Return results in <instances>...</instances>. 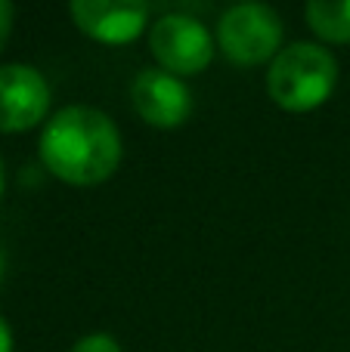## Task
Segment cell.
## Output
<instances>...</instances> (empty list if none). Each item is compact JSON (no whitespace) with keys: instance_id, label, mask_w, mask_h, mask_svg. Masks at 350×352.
<instances>
[{"instance_id":"cell-7","label":"cell","mask_w":350,"mask_h":352,"mask_svg":"<svg viewBox=\"0 0 350 352\" xmlns=\"http://www.w3.org/2000/svg\"><path fill=\"white\" fill-rule=\"evenodd\" d=\"M68 16L93 41L130 43L146 31L149 6L136 0H74Z\"/></svg>"},{"instance_id":"cell-13","label":"cell","mask_w":350,"mask_h":352,"mask_svg":"<svg viewBox=\"0 0 350 352\" xmlns=\"http://www.w3.org/2000/svg\"><path fill=\"white\" fill-rule=\"evenodd\" d=\"M0 192H3V161H0Z\"/></svg>"},{"instance_id":"cell-5","label":"cell","mask_w":350,"mask_h":352,"mask_svg":"<svg viewBox=\"0 0 350 352\" xmlns=\"http://www.w3.org/2000/svg\"><path fill=\"white\" fill-rule=\"evenodd\" d=\"M130 102L136 115L158 130L183 127L192 115V93L177 74L165 68H146L130 84Z\"/></svg>"},{"instance_id":"cell-10","label":"cell","mask_w":350,"mask_h":352,"mask_svg":"<svg viewBox=\"0 0 350 352\" xmlns=\"http://www.w3.org/2000/svg\"><path fill=\"white\" fill-rule=\"evenodd\" d=\"M12 16H16V10H12V3H6V0H0V50H3L6 37H10V31H12Z\"/></svg>"},{"instance_id":"cell-9","label":"cell","mask_w":350,"mask_h":352,"mask_svg":"<svg viewBox=\"0 0 350 352\" xmlns=\"http://www.w3.org/2000/svg\"><path fill=\"white\" fill-rule=\"evenodd\" d=\"M72 352H121V346H118V340L109 334H87L84 340L74 343Z\"/></svg>"},{"instance_id":"cell-11","label":"cell","mask_w":350,"mask_h":352,"mask_svg":"<svg viewBox=\"0 0 350 352\" xmlns=\"http://www.w3.org/2000/svg\"><path fill=\"white\" fill-rule=\"evenodd\" d=\"M0 352H12V331L3 318H0Z\"/></svg>"},{"instance_id":"cell-3","label":"cell","mask_w":350,"mask_h":352,"mask_svg":"<svg viewBox=\"0 0 350 352\" xmlns=\"http://www.w3.org/2000/svg\"><path fill=\"white\" fill-rule=\"evenodd\" d=\"M217 47L242 68L273 62L282 47V19L267 3H236L217 22Z\"/></svg>"},{"instance_id":"cell-1","label":"cell","mask_w":350,"mask_h":352,"mask_svg":"<svg viewBox=\"0 0 350 352\" xmlns=\"http://www.w3.org/2000/svg\"><path fill=\"white\" fill-rule=\"evenodd\" d=\"M121 133L105 111L90 105L59 109L41 133V161L68 186H99L121 164Z\"/></svg>"},{"instance_id":"cell-6","label":"cell","mask_w":350,"mask_h":352,"mask_svg":"<svg viewBox=\"0 0 350 352\" xmlns=\"http://www.w3.org/2000/svg\"><path fill=\"white\" fill-rule=\"evenodd\" d=\"M50 87L31 65H0V133H22L47 118Z\"/></svg>"},{"instance_id":"cell-4","label":"cell","mask_w":350,"mask_h":352,"mask_svg":"<svg viewBox=\"0 0 350 352\" xmlns=\"http://www.w3.org/2000/svg\"><path fill=\"white\" fill-rule=\"evenodd\" d=\"M149 50L171 74H198L214 59V37L198 19L167 12L149 28Z\"/></svg>"},{"instance_id":"cell-8","label":"cell","mask_w":350,"mask_h":352,"mask_svg":"<svg viewBox=\"0 0 350 352\" xmlns=\"http://www.w3.org/2000/svg\"><path fill=\"white\" fill-rule=\"evenodd\" d=\"M307 25L329 43H350V0H310Z\"/></svg>"},{"instance_id":"cell-12","label":"cell","mask_w":350,"mask_h":352,"mask_svg":"<svg viewBox=\"0 0 350 352\" xmlns=\"http://www.w3.org/2000/svg\"><path fill=\"white\" fill-rule=\"evenodd\" d=\"M3 272H6V256H3V248H0V281H3Z\"/></svg>"},{"instance_id":"cell-2","label":"cell","mask_w":350,"mask_h":352,"mask_svg":"<svg viewBox=\"0 0 350 352\" xmlns=\"http://www.w3.org/2000/svg\"><path fill=\"white\" fill-rule=\"evenodd\" d=\"M338 84V62L320 43H291L279 50L267 72V93L285 111H313L332 96Z\"/></svg>"}]
</instances>
